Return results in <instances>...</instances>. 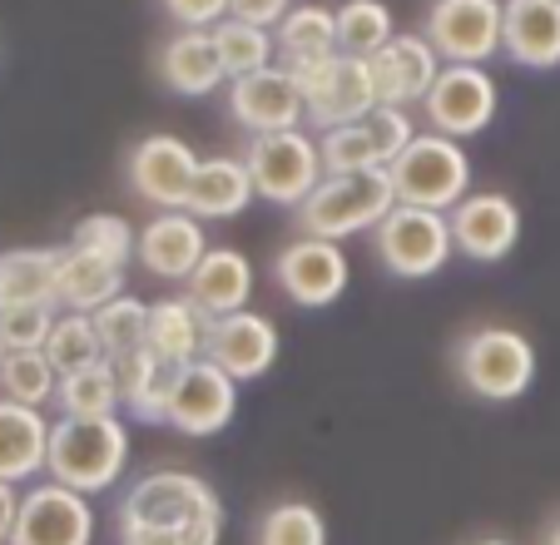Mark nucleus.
<instances>
[{"mask_svg": "<svg viewBox=\"0 0 560 545\" xmlns=\"http://www.w3.org/2000/svg\"><path fill=\"white\" fill-rule=\"evenodd\" d=\"M119 545H219L223 501L203 476L164 466L119 496Z\"/></svg>", "mask_w": 560, "mask_h": 545, "instance_id": "obj_1", "label": "nucleus"}, {"mask_svg": "<svg viewBox=\"0 0 560 545\" xmlns=\"http://www.w3.org/2000/svg\"><path fill=\"white\" fill-rule=\"evenodd\" d=\"M129 466V431L119 417H60L50 427L45 476L80 496L115 491Z\"/></svg>", "mask_w": 560, "mask_h": 545, "instance_id": "obj_2", "label": "nucleus"}, {"mask_svg": "<svg viewBox=\"0 0 560 545\" xmlns=\"http://www.w3.org/2000/svg\"><path fill=\"white\" fill-rule=\"evenodd\" d=\"M452 372L476 402L506 407V402L526 397L530 382H536V343L501 323L471 327L452 347Z\"/></svg>", "mask_w": 560, "mask_h": 545, "instance_id": "obj_3", "label": "nucleus"}, {"mask_svg": "<svg viewBox=\"0 0 560 545\" xmlns=\"http://www.w3.org/2000/svg\"><path fill=\"white\" fill-rule=\"evenodd\" d=\"M397 209V189H392L387 169H362V174H328L307 194L303 209H293L298 233L307 239H352V233H372L387 213Z\"/></svg>", "mask_w": 560, "mask_h": 545, "instance_id": "obj_4", "label": "nucleus"}, {"mask_svg": "<svg viewBox=\"0 0 560 545\" xmlns=\"http://www.w3.org/2000/svg\"><path fill=\"white\" fill-rule=\"evenodd\" d=\"M387 174L397 204H412V209L452 213L471 194V154L462 149V139L446 135H417Z\"/></svg>", "mask_w": 560, "mask_h": 545, "instance_id": "obj_5", "label": "nucleus"}, {"mask_svg": "<svg viewBox=\"0 0 560 545\" xmlns=\"http://www.w3.org/2000/svg\"><path fill=\"white\" fill-rule=\"evenodd\" d=\"M372 253H377V263L392 278L422 283V278H436V272L446 268V258L456 253L452 223H446V213L397 204V209L372 229Z\"/></svg>", "mask_w": 560, "mask_h": 545, "instance_id": "obj_6", "label": "nucleus"}, {"mask_svg": "<svg viewBox=\"0 0 560 545\" xmlns=\"http://www.w3.org/2000/svg\"><path fill=\"white\" fill-rule=\"evenodd\" d=\"M244 164L254 174V194L278 209H303L307 194L323 184V154L317 139L303 129H283V135H254L244 149Z\"/></svg>", "mask_w": 560, "mask_h": 545, "instance_id": "obj_7", "label": "nucleus"}, {"mask_svg": "<svg viewBox=\"0 0 560 545\" xmlns=\"http://www.w3.org/2000/svg\"><path fill=\"white\" fill-rule=\"evenodd\" d=\"M307 100V125L317 135H328L338 125H352L368 109H377V84H372V65L358 55H323V60L293 70Z\"/></svg>", "mask_w": 560, "mask_h": 545, "instance_id": "obj_8", "label": "nucleus"}, {"mask_svg": "<svg viewBox=\"0 0 560 545\" xmlns=\"http://www.w3.org/2000/svg\"><path fill=\"white\" fill-rule=\"evenodd\" d=\"M412 139L417 125L407 109L377 105L352 125L317 135V154H323V174H362V169H392Z\"/></svg>", "mask_w": 560, "mask_h": 545, "instance_id": "obj_9", "label": "nucleus"}, {"mask_svg": "<svg viewBox=\"0 0 560 545\" xmlns=\"http://www.w3.org/2000/svg\"><path fill=\"white\" fill-rule=\"evenodd\" d=\"M497 109H501V90L487 74V65H442L436 84L422 100V115L432 125V135H446V139L487 135Z\"/></svg>", "mask_w": 560, "mask_h": 545, "instance_id": "obj_10", "label": "nucleus"}, {"mask_svg": "<svg viewBox=\"0 0 560 545\" xmlns=\"http://www.w3.org/2000/svg\"><path fill=\"white\" fill-rule=\"evenodd\" d=\"M501 25L506 0H432L422 35L442 65H487L491 55H501Z\"/></svg>", "mask_w": 560, "mask_h": 545, "instance_id": "obj_11", "label": "nucleus"}, {"mask_svg": "<svg viewBox=\"0 0 560 545\" xmlns=\"http://www.w3.org/2000/svg\"><path fill=\"white\" fill-rule=\"evenodd\" d=\"M348 278H352V263L342 253V243L332 239L298 233L273 258V283L293 308H332L348 293Z\"/></svg>", "mask_w": 560, "mask_h": 545, "instance_id": "obj_12", "label": "nucleus"}, {"mask_svg": "<svg viewBox=\"0 0 560 545\" xmlns=\"http://www.w3.org/2000/svg\"><path fill=\"white\" fill-rule=\"evenodd\" d=\"M125 174H129L135 199H144L159 213H179V209H189L194 178H199V154L174 135H149L129 149Z\"/></svg>", "mask_w": 560, "mask_h": 545, "instance_id": "obj_13", "label": "nucleus"}, {"mask_svg": "<svg viewBox=\"0 0 560 545\" xmlns=\"http://www.w3.org/2000/svg\"><path fill=\"white\" fill-rule=\"evenodd\" d=\"M11 545H95V506L60 482H40L21 496Z\"/></svg>", "mask_w": 560, "mask_h": 545, "instance_id": "obj_14", "label": "nucleus"}, {"mask_svg": "<svg viewBox=\"0 0 560 545\" xmlns=\"http://www.w3.org/2000/svg\"><path fill=\"white\" fill-rule=\"evenodd\" d=\"M229 115L238 129H248V139L303 129V119H307L303 84H298V74L288 65H268V70L229 84Z\"/></svg>", "mask_w": 560, "mask_h": 545, "instance_id": "obj_15", "label": "nucleus"}, {"mask_svg": "<svg viewBox=\"0 0 560 545\" xmlns=\"http://www.w3.org/2000/svg\"><path fill=\"white\" fill-rule=\"evenodd\" d=\"M238 411V382L223 368H213L209 357L179 368L174 378V397H170V427L179 437H219Z\"/></svg>", "mask_w": 560, "mask_h": 545, "instance_id": "obj_16", "label": "nucleus"}, {"mask_svg": "<svg viewBox=\"0 0 560 545\" xmlns=\"http://www.w3.org/2000/svg\"><path fill=\"white\" fill-rule=\"evenodd\" d=\"M452 243L456 253H466L471 263H501L516 253L521 243V209L516 199H506L501 189H481V194H466L452 213Z\"/></svg>", "mask_w": 560, "mask_h": 545, "instance_id": "obj_17", "label": "nucleus"}, {"mask_svg": "<svg viewBox=\"0 0 560 545\" xmlns=\"http://www.w3.org/2000/svg\"><path fill=\"white\" fill-rule=\"evenodd\" d=\"M372 84H377V105L412 109L427 100V90L442 74V55L432 50L422 31H397L377 55H372Z\"/></svg>", "mask_w": 560, "mask_h": 545, "instance_id": "obj_18", "label": "nucleus"}, {"mask_svg": "<svg viewBox=\"0 0 560 545\" xmlns=\"http://www.w3.org/2000/svg\"><path fill=\"white\" fill-rule=\"evenodd\" d=\"M203 357L213 368H223L233 382H254L264 378L268 368L278 362V327L273 317L254 313H229V317H213L209 333H203Z\"/></svg>", "mask_w": 560, "mask_h": 545, "instance_id": "obj_19", "label": "nucleus"}, {"mask_svg": "<svg viewBox=\"0 0 560 545\" xmlns=\"http://www.w3.org/2000/svg\"><path fill=\"white\" fill-rule=\"evenodd\" d=\"M209 253V239H203V223L194 213H154V219L139 229V248L135 258L144 263L149 278H164V283H189L194 268Z\"/></svg>", "mask_w": 560, "mask_h": 545, "instance_id": "obj_20", "label": "nucleus"}, {"mask_svg": "<svg viewBox=\"0 0 560 545\" xmlns=\"http://www.w3.org/2000/svg\"><path fill=\"white\" fill-rule=\"evenodd\" d=\"M254 283L258 272L248 263V253L238 248H209L203 263L194 268V278L184 283V298L199 308L203 317H229V313H244L248 298H254Z\"/></svg>", "mask_w": 560, "mask_h": 545, "instance_id": "obj_21", "label": "nucleus"}, {"mask_svg": "<svg viewBox=\"0 0 560 545\" xmlns=\"http://www.w3.org/2000/svg\"><path fill=\"white\" fill-rule=\"evenodd\" d=\"M501 55L521 70H556L560 65V0H506Z\"/></svg>", "mask_w": 560, "mask_h": 545, "instance_id": "obj_22", "label": "nucleus"}, {"mask_svg": "<svg viewBox=\"0 0 560 545\" xmlns=\"http://www.w3.org/2000/svg\"><path fill=\"white\" fill-rule=\"evenodd\" d=\"M50 427L40 407H21V402L0 397V482L25 486L45 472L50 462Z\"/></svg>", "mask_w": 560, "mask_h": 545, "instance_id": "obj_23", "label": "nucleus"}, {"mask_svg": "<svg viewBox=\"0 0 560 545\" xmlns=\"http://www.w3.org/2000/svg\"><path fill=\"white\" fill-rule=\"evenodd\" d=\"M159 80H164V90H174V95H184V100H203V95H213L219 84H229L219 45H213V31L170 35L164 50H159Z\"/></svg>", "mask_w": 560, "mask_h": 545, "instance_id": "obj_24", "label": "nucleus"}, {"mask_svg": "<svg viewBox=\"0 0 560 545\" xmlns=\"http://www.w3.org/2000/svg\"><path fill=\"white\" fill-rule=\"evenodd\" d=\"M125 293V268L85 248H60V278H55V308L60 313H100Z\"/></svg>", "mask_w": 560, "mask_h": 545, "instance_id": "obj_25", "label": "nucleus"}, {"mask_svg": "<svg viewBox=\"0 0 560 545\" xmlns=\"http://www.w3.org/2000/svg\"><path fill=\"white\" fill-rule=\"evenodd\" d=\"M254 174H248L244 154H213L199 159V178H194V194H189V209L194 219H238V213L254 204Z\"/></svg>", "mask_w": 560, "mask_h": 545, "instance_id": "obj_26", "label": "nucleus"}, {"mask_svg": "<svg viewBox=\"0 0 560 545\" xmlns=\"http://www.w3.org/2000/svg\"><path fill=\"white\" fill-rule=\"evenodd\" d=\"M115 378H119V402L135 421H170V397L179 368H164L149 347L115 357Z\"/></svg>", "mask_w": 560, "mask_h": 545, "instance_id": "obj_27", "label": "nucleus"}, {"mask_svg": "<svg viewBox=\"0 0 560 545\" xmlns=\"http://www.w3.org/2000/svg\"><path fill=\"white\" fill-rule=\"evenodd\" d=\"M203 333H209V317H203L189 298L149 303V352H154L164 368H189V362H199Z\"/></svg>", "mask_w": 560, "mask_h": 545, "instance_id": "obj_28", "label": "nucleus"}, {"mask_svg": "<svg viewBox=\"0 0 560 545\" xmlns=\"http://www.w3.org/2000/svg\"><path fill=\"white\" fill-rule=\"evenodd\" d=\"M55 278H60V248L0 253V313L5 308L55 303Z\"/></svg>", "mask_w": 560, "mask_h": 545, "instance_id": "obj_29", "label": "nucleus"}, {"mask_svg": "<svg viewBox=\"0 0 560 545\" xmlns=\"http://www.w3.org/2000/svg\"><path fill=\"white\" fill-rule=\"evenodd\" d=\"M273 40H278V65H288V70H303V65L323 60V55H338V11L293 5Z\"/></svg>", "mask_w": 560, "mask_h": 545, "instance_id": "obj_30", "label": "nucleus"}, {"mask_svg": "<svg viewBox=\"0 0 560 545\" xmlns=\"http://www.w3.org/2000/svg\"><path fill=\"white\" fill-rule=\"evenodd\" d=\"M55 407L60 417H115L125 402H119V378H115V362H95V368H80V372H65L60 387H55Z\"/></svg>", "mask_w": 560, "mask_h": 545, "instance_id": "obj_31", "label": "nucleus"}, {"mask_svg": "<svg viewBox=\"0 0 560 545\" xmlns=\"http://www.w3.org/2000/svg\"><path fill=\"white\" fill-rule=\"evenodd\" d=\"M213 45H219V60H223V74L233 80H248V74L268 70L278 55V40L273 31H258V25H244V21H219L213 25Z\"/></svg>", "mask_w": 560, "mask_h": 545, "instance_id": "obj_32", "label": "nucleus"}, {"mask_svg": "<svg viewBox=\"0 0 560 545\" xmlns=\"http://www.w3.org/2000/svg\"><path fill=\"white\" fill-rule=\"evenodd\" d=\"M392 35H397V21H392L387 0H342L338 5V50L342 55L372 60Z\"/></svg>", "mask_w": 560, "mask_h": 545, "instance_id": "obj_33", "label": "nucleus"}, {"mask_svg": "<svg viewBox=\"0 0 560 545\" xmlns=\"http://www.w3.org/2000/svg\"><path fill=\"white\" fill-rule=\"evenodd\" d=\"M254 545H328V521L307 501H278L254 521Z\"/></svg>", "mask_w": 560, "mask_h": 545, "instance_id": "obj_34", "label": "nucleus"}, {"mask_svg": "<svg viewBox=\"0 0 560 545\" xmlns=\"http://www.w3.org/2000/svg\"><path fill=\"white\" fill-rule=\"evenodd\" d=\"M45 357H50V368L60 372H80V368H95L105 362V343L95 333V317L90 313H60L50 327V343H45Z\"/></svg>", "mask_w": 560, "mask_h": 545, "instance_id": "obj_35", "label": "nucleus"}, {"mask_svg": "<svg viewBox=\"0 0 560 545\" xmlns=\"http://www.w3.org/2000/svg\"><path fill=\"white\" fill-rule=\"evenodd\" d=\"M55 387H60V372L50 368L45 352H5V362H0V397L21 402V407H45V402H55Z\"/></svg>", "mask_w": 560, "mask_h": 545, "instance_id": "obj_36", "label": "nucleus"}, {"mask_svg": "<svg viewBox=\"0 0 560 545\" xmlns=\"http://www.w3.org/2000/svg\"><path fill=\"white\" fill-rule=\"evenodd\" d=\"M95 317V333L100 343H105V357L115 362V357L125 352H139V347H149V303H139V298L119 293L115 303H105Z\"/></svg>", "mask_w": 560, "mask_h": 545, "instance_id": "obj_37", "label": "nucleus"}, {"mask_svg": "<svg viewBox=\"0 0 560 545\" xmlns=\"http://www.w3.org/2000/svg\"><path fill=\"white\" fill-rule=\"evenodd\" d=\"M70 243H74V248H85V253H100V258H109V263H119V268H125V263L135 258V248H139V233L129 229L125 213H90V219L74 223Z\"/></svg>", "mask_w": 560, "mask_h": 545, "instance_id": "obj_38", "label": "nucleus"}, {"mask_svg": "<svg viewBox=\"0 0 560 545\" xmlns=\"http://www.w3.org/2000/svg\"><path fill=\"white\" fill-rule=\"evenodd\" d=\"M55 303H31V308H5L0 313V337L11 352H45L50 343V327H55Z\"/></svg>", "mask_w": 560, "mask_h": 545, "instance_id": "obj_39", "label": "nucleus"}, {"mask_svg": "<svg viewBox=\"0 0 560 545\" xmlns=\"http://www.w3.org/2000/svg\"><path fill=\"white\" fill-rule=\"evenodd\" d=\"M179 31H213L219 21H229V0H159Z\"/></svg>", "mask_w": 560, "mask_h": 545, "instance_id": "obj_40", "label": "nucleus"}, {"mask_svg": "<svg viewBox=\"0 0 560 545\" xmlns=\"http://www.w3.org/2000/svg\"><path fill=\"white\" fill-rule=\"evenodd\" d=\"M288 11H293V0H229V15H233V21L258 25V31H278Z\"/></svg>", "mask_w": 560, "mask_h": 545, "instance_id": "obj_41", "label": "nucleus"}, {"mask_svg": "<svg viewBox=\"0 0 560 545\" xmlns=\"http://www.w3.org/2000/svg\"><path fill=\"white\" fill-rule=\"evenodd\" d=\"M15 515H21V491L11 482H0V545H11Z\"/></svg>", "mask_w": 560, "mask_h": 545, "instance_id": "obj_42", "label": "nucleus"}, {"mask_svg": "<svg viewBox=\"0 0 560 545\" xmlns=\"http://www.w3.org/2000/svg\"><path fill=\"white\" fill-rule=\"evenodd\" d=\"M540 545H560V515L546 525V535H540Z\"/></svg>", "mask_w": 560, "mask_h": 545, "instance_id": "obj_43", "label": "nucleus"}, {"mask_svg": "<svg viewBox=\"0 0 560 545\" xmlns=\"http://www.w3.org/2000/svg\"><path fill=\"white\" fill-rule=\"evenodd\" d=\"M471 545H511V541H501V535H487V541H471Z\"/></svg>", "mask_w": 560, "mask_h": 545, "instance_id": "obj_44", "label": "nucleus"}, {"mask_svg": "<svg viewBox=\"0 0 560 545\" xmlns=\"http://www.w3.org/2000/svg\"><path fill=\"white\" fill-rule=\"evenodd\" d=\"M5 352H11V347H5V337H0V362H5Z\"/></svg>", "mask_w": 560, "mask_h": 545, "instance_id": "obj_45", "label": "nucleus"}]
</instances>
